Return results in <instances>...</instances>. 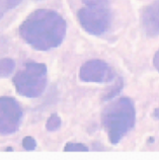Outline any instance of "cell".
I'll return each mask as SVG.
<instances>
[{
  "mask_svg": "<svg viewBox=\"0 0 159 160\" xmlns=\"http://www.w3.org/2000/svg\"><path fill=\"white\" fill-rule=\"evenodd\" d=\"M36 1H42V0H36Z\"/></svg>",
  "mask_w": 159,
  "mask_h": 160,
  "instance_id": "obj_16",
  "label": "cell"
},
{
  "mask_svg": "<svg viewBox=\"0 0 159 160\" xmlns=\"http://www.w3.org/2000/svg\"><path fill=\"white\" fill-rule=\"evenodd\" d=\"M115 77L112 67L99 59L85 62L79 70V79L86 83H110Z\"/></svg>",
  "mask_w": 159,
  "mask_h": 160,
  "instance_id": "obj_6",
  "label": "cell"
},
{
  "mask_svg": "<svg viewBox=\"0 0 159 160\" xmlns=\"http://www.w3.org/2000/svg\"><path fill=\"white\" fill-rule=\"evenodd\" d=\"M15 68V63L10 58H3L0 62V75L2 78L8 77L13 72Z\"/></svg>",
  "mask_w": 159,
  "mask_h": 160,
  "instance_id": "obj_8",
  "label": "cell"
},
{
  "mask_svg": "<svg viewBox=\"0 0 159 160\" xmlns=\"http://www.w3.org/2000/svg\"><path fill=\"white\" fill-rule=\"evenodd\" d=\"M102 122L111 144H119L135 126L136 108L134 102L129 98L112 100L103 109Z\"/></svg>",
  "mask_w": 159,
  "mask_h": 160,
  "instance_id": "obj_2",
  "label": "cell"
},
{
  "mask_svg": "<svg viewBox=\"0 0 159 160\" xmlns=\"http://www.w3.org/2000/svg\"><path fill=\"white\" fill-rule=\"evenodd\" d=\"M22 108L17 100L9 96L0 98V133L10 135L18 130L22 121Z\"/></svg>",
  "mask_w": 159,
  "mask_h": 160,
  "instance_id": "obj_5",
  "label": "cell"
},
{
  "mask_svg": "<svg viewBox=\"0 0 159 160\" xmlns=\"http://www.w3.org/2000/svg\"><path fill=\"white\" fill-rule=\"evenodd\" d=\"M19 36L37 51H50L63 43L67 23L63 16L52 9H37L19 26Z\"/></svg>",
  "mask_w": 159,
  "mask_h": 160,
  "instance_id": "obj_1",
  "label": "cell"
},
{
  "mask_svg": "<svg viewBox=\"0 0 159 160\" xmlns=\"http://www.w3.org/2000/svg\"><path fill=\"white\" fill-rule=\"evenodd\" d=\"M22 147L27 151H32L37 148V142L36 140L31 136H27L22 140Z\"/></svg>",
  "mask_w": 159,
  "mask_h": 160,
  "instance_id": "obj_13",
  "label": "cell"
},
{
  "mask_svg": "<svg viewBox=\"0 0 159 160\" xmlns=\"http://www.w3.org/2000/svg\"><path fill=\"white\" fill-rule=\"evenodd\" d=\"M83 4L84 7L77 12L79 24L91 36L100 37L104 35L110 28L112 22L110 0H98Z\"/></svg>",
  "mask_w": 159,
  "mask_h": 160,
  "instance_id": "obj_4",
  "label": "cell"
},
{
  "mask_svg": "<svg viewBox=\"0 0 159 160\" xmlns=\"http://www.w3.org/2000/svg\"><path fill=\"white\" fill-rule=\"evenodd\" d=\"M22 0H0L1 3V16L4 15L9 10L13 9L16 6H18L22 3Z\"/></svg>",
  "mask_w": 159,
  "mask_h": 160,
  "instance_id": "obj_11",
  "label": "cell"
},
{
  "mask_svg": "<svg viewBox=\"0 0 159 160\" xmlns=\"http://www.w3.org/2000/svg\"><path fill=\"white\" fill-rule=\"evenodd\" d=\"M64 151H66V152H70V151H88V147L83 143L67 142L64 146Z\"/></svg>",
  "mask_w": 159,
  "mask_h": 160,
  "instance_id": "obj_12",
  "label": "cell"
},
{
  "mask_svg": "<svg viewBox=\"0 0 159 160\" xmlns=\"http://www.w3.org/2000/svg\"><path fill=\"white\" fill-rule=\"evenodd\" d=\"M61 124H62V121H61V118L59 117V115H57V113H52L47 121L46 129H47L49 132H55L60 129Z\"/></svg>",
  "mask_w": 159,
  "mask_h": 160,
  "instance_id": "obj_10",
  "label": "cell"
},
{
  "mask_svg": "<svg viewBox=\"0 0 159 160\" xmlns=\"http://www.w3.org/2000/svg\"><path fill=\"white\" fill-rule=\"evenodd\" d=\"M152 117L154 118V119L159 120V108H157L154 109V112H153V113H152Z\"/></svg>",
  "mask_w": 159,
  "mask_h": 160,
  "instance_id": "obj_15",
  "label": "cell"
},
{
  "mask_svg": "<svg viewBox=\"0 0 159 160\" xmlns=\"http://www.w3.org/2000/svg\"><path fill=\"white\" fill-rule=\"evenodd\" d=\"M123 86H124V82H123L122 77H118L116 80L115 84L112 85V87H111L110 89L107 91L106 96L103 98V99L104 100H111L114 98H116V96L121 92V90L123 89Z\"/></svg>",
  "mask_w": 159,
  "mask_h": 160,
  "instance_id": "obj_9",
  "label": "cell"
},
{
  "mask_svg": "<svg viewBox=\"0 0 159 160\" xmlns=\"http://www.w3.org/2000/svg\"><path fill=\"white\" fill-rule=\"evenodd\" d=\"M141 24L144 33L148 38L159 36V0H154L143 9Z\"/></svg>",
  "mask_w": 159,
  "mask_h": 160,
  "instance_id": "obj_7",
  "label": "cell"
},
{
  "mask_svg": "<svg viewBox=\"0 0 159 160\" xmlns=\"http://www.w3.org/2000/svg\"><path fill=\"white\" fill-rule=\"evenodd\" d=\"M17 93L28 98L44 93L48 82V68L43 63L27 62L12 79Z\"/></svg>",
  "mask_w": 159,
  "mask_h": 160,
  "instance_id": "obj_3",
  "label": "cell"
},
{
  "mask_svg": "<svg viewBox=\"0 0 159 160\" xmlns=\"http://www.w3.org/2000/svg\"><path fill=\"white\" fill-rule=\"evenodd\" d=\"M153 66L155 67V69L159 72V50L155 53L153 57Z\"/></svg>",
  "mask_w": 159,
  "mask_h": 160,
  "instance_id": "obj_14",
  "label": "cell"
}]
</instances>
